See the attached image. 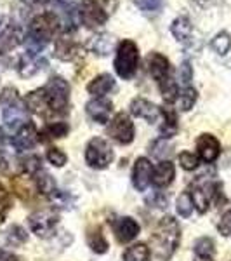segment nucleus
I'll use <instances>...</instances> for the list:
<instances>
[{"instance_id":"10","label":"nucleus","mask_w":231,"mask_h":261,"mask_svg":"<svg viewBox=\"0 0 231 261\" xmlns=\"http://www.w3.org/2000/svg\"><path fill=\"white\" fill-rule=\"evenodd\" d=\"M78 18L87 28H96L103 27L110 18V14L96 0H82L80 7H78Z\"/></svg>"},{"instance_id":"2","label":"nucleus","mask_w":231,"mask_h":261,"mask_svg":"<svg viewBox=\"0 0 231 261\" xmlns=\"http://www.w3.org/2000/svg\"><path fill=\"white\" fill-rule=\"evenodd\" d=\"M179 244H181V228H179L178 220H174L172 216H163L157 223L150 237V247L155 258L169 261L178 251Z\"/></svg>"},{"instance_id":"8","label":"nucleus","mask_w":231,"mask_h":261,"mask_svg":"<svg viewBox=\"0 0 231 261\" xmlns=\"http://www.w3.org/2000/svg\"><path fill=\"white\" fill-rule=\"evenodd\" d=\"M57 223H60V214L54 209H40V211H35L28 216L30 230L40 239L50 237L56 230Z\"/></svg>"},{"instance_id":"48","label":"nucleus","mask_w":231,"mask_h":261,"mask_svg":"<svg viewBox=\"0 0 231 261\" xmlns=\"http://www.w3.org/2000/svg\"><path fill=\"white\" fill-rule=\"evenodd\" d=\"M44 2H47L50 4V6H57V7H68L71 6V0H44Z\"/></svg>"},{"instance_id":"16","label":"nucleus","mask_w":231,"mask_h":261,"mask_svg":"<svg viewBox=\"0 0 231 261\" xmlns=\"http://www.w3.org/2000/svg\"><path fill=\"white\" fill-rule=\"evenodd\" d=\"M131 113L134 117L151 122H157L162 117V108H158L157 105H153L151 101L145 98H134L131 101Z\"/></svg>"},{"instance_id":"23","label":"nucleus","mask_w":231,"mask_h":261,"mask_svg":"<svg viewBox=\"0 0 231 261\" xmlns=\"http://www.w3.org/2000/svg\"><path fill=\"white\" fill-rule=\"evenodd\" d=\"M113 45H115V39H113L110 33H98V35H94L91 39L89 47L98 56H108L111 53Z\"/></svg>"},{"instance_id":"44","label":"nucleus","mask_w":231,"mask_h":261,"mask_svg":"<svg viewBox=\"0 0 231 261\" xmlns=\"http://www.w3.org/2000/svg\"><path fill=\"white\" fill-rule=\"evenodd\" d=\"M193 79V68L190 65V61H184L181 66H179V82L188 86Z\"/></svg>"},{"instance_id":"45","label":"nucleus","mask_w":231,"mask_h":261,"mask_svg":"<svg viewBox=\"0 0 231 261\" xmlns=\"http://www.w3.org/2000/svg\"><path fill=\"white\" fill-rule=\"evenodd\" d=\"M167 202H169V199H167L163 193H155L153 197H150L148 199V204H151L153 207H158V209L167 207Z\"/></svg>"},{"instance_id":"12","label":"nucleus","mask_w":231,"mask_h":261,"mask_svg":"<svg viewBox=\"0 0 231 261\" xmlns=\"http://www.w3.org/2000/svg\"><path fill=\"white\" fill-rule=\"evenodd\" d=\"M196 153L204 162L212 164L221 153V145L217 138L212 134H200L196 140Z\"/></svg>"},{"instance_id":"4","label":"nucleus","mask_w":231,"mask_h":261,"mask_svg":"<svg viewBox=\"0 0 231 261\" xmlns=\"http://www.w3.org/2000/svg\"><path fill=\"white\" fill-rule=\"evenodd\" d=\"M0 107H2V117L7 129L19 130L28 122V108L14 87H4L2 89Z\"/></svg>"},{"instance_id":"15","label":"nucleus","mask_w":231,"mask_h":261,"mask_svg":"<svg viewBox=\"0 0 231 261\" xmlns=\"http://www.w3.org/2000/svg\"><path fill=\"white\" fill-rule=\"evenodd\" d=\"M39 141V130H37L33 122H26L19 130H16L14 138H12V145L18 151L30 150Z\"/></svg>"},{"instance_id":"34","label":"nucleus","mask_w":231,"mask_h":261,"mask_svg":"<svg viewBox=\"0 0 231 261\" xmlns=\"http://www.w3.org/2000/svg\"><path fill=\"white\" fill-rule=\"evenodd\" d=\"M193 200H191V195H190V192H184L179 195V199H178V204H176V209H178V213H179V216H183V218H190L191 216V213H193Z\"/></svg>"},{"instance_id":"26","label":"nucleus","mask_w":231,"mask_h":261,"mask_svg":"<svg viewBox=\"0 0 231 261\" xmlns=\"http://www.w3.org/2000/svg\"><path fill=\"white\" fill-rule=\"evenodd\" d=\"M207 190H209V188L200 187V185H195V187H193V190L190 192L193 205H195L196 211H198L200 214L207 213L209 205H211V193H209Z\"/></svg>"},{"instance_id":"41","label":"nucleus","mask_w":231,"mask_h":261,"mask_svg":"<svg viewBox=\"0 0 231 261\" xmlns=\"http://www.w3.org/2000/svg\"><path fill=\"white\" fill-rule=\"evenodd\" d=\"M132 2L142 12H157L162 7L163 0H132Z\"/></svg>"},{"instance_id":"21","label":"nucleus","mask_w":231,"mask_h":261,"mask_svg":"<svg viewBox=\"0 0 231 261\" xmlns=\"http://www.w3.org/2000/svg\"><path fill=\"white\" fill-rule=\"evenodd\" d=\"M170 32H172V35L176 37V40L181 42V44H186V42L191 40L193 24L186 16H179V18H176L174 21H172Z\"/></svg>"},{"instance_id":"46","label":"nucleus","mask_w":231,"mask_h":261,"mask_svg":"<svg viewBox=\"0 0 231 261\" xmlns=\"http://www.w3.org/2000/svg\"><path fill=\"white\" fill-rule=\"evenodd\" d=\"M96 2H98L108 14H111V12L117 9V0H96Z\"/></svg>"},{"instance_id":"33","label":"nucleus","mask_w":231,"mask_h":261,"mask_svg":"<svg viewBox=\"0 0 231 261\" xmlns=\"http://www.w3.org/2000/svg\"><path fill=\"white\" fill-rule=\"evenodd\" d=\"M216 247H214V241L209 237H201L195 242V256H204V258H212Z\"/></svg>"},{"instance_id":"43","label":"nucleus","mask_w":231,"mask_h":261,"mask_svg":"<svg viewBox=\"0 0 231 261\" xmlns=\"http://www.w3.org/2000/svg\"><path fill=\"white\" fill-rule=\"evenodd\" d=\"M217 230H219V233L224 235V237L231 235V209H229V211H226L221 216L219 225H217Z\"/></svg>"},{"instance_id":"51","label":"nucleus","mask_w":231,"mask_h":261,"mask_svg":"<svg viewBox=\"0 0 231 261\" xmlns=\"http://www.w3.org/2000/svg\"><path fill=\"white\" fill-rule=\"evenodd\" d=\"M21 2L28 4V6H33V4H37V2H39V0H21Z\"/></svg>"},{"instance_id":"50","label":"nucleus","mask_w":231,"mask_h":261,"mask_svg":"<svg viewBox=\"0 0 231 261\" xmlns=\"http://www.w3.org/2000/svg\"><path fill=\"white\" fill-rule=\"evenodd\" d=\"M195 261H214L212 258H204V256H195Z\"/></svg>"},{"instance_id":"20","label":"nucleus","mask_w":231,"mask_h":261,"mask_svg":"<svg viewBox=\"0 0 231 261\" xmlns=\"http://www.w3.org/2000/svg\"><path fill=\"white\" fill-rule=\"evenodd\" d=\"M115 89V79L110 73H101L87 86V91L96 98H103L104 94H108L110 91Z\"/></svg>"},{"instance_id":"27","label":"nucleus","mask_w":231,"mask_h":261,"mask_svg":"<svg viewBox=\"0 0 231 261\" xmlns=\"http://www.w3.org/2000/svg\"><path fill=\"white\" fill-rule=\"evenodd\" d=\"M44 65H45V61L44 60H40L39 56H24L23 60L19 61V66H18V70H19V75L21 77H32V75H35L37 71H40L42 68H44Z\"/></svg>"},{"instance_id":"18","label":"nucleus","mask_w":231,"mask_h":261,"mask_svg":"<svg viewBox=\"0 0 231 261\" xmlns=\"http://www.w3.org/2000/svg\"><path fill=\"white\" fill-rule=\"evenodd\" d=\"M23 30L19 27H9L0 33V61L7 56V53L23 42Z\"/></svg>"},{"instance_id":"9","label":"nucleus","mask_w":231,"mask_h":261,"mask_svg":"<svg viewBox=\"0 0 231 261\" xmlns=\"http://www.w3.org/2000/svg\"><path fill=\"white\" fill-rule=\"evenodd\" d=\"M108 136H110L113 141L120 143V145H129V143H132L134 136H136V129H134L131 117L124 112L117 113V115L113 117V120L110 122V125H108Z\"/></svg>"},{"instance_id":"6","label":"nucleus","mask_w":231,"mask_h":261,"mask_svg":"<svg viewBox=\"0 0 231 261\" xmlns=\"http://www.w3.org/2000/svg\"><path fill=\"white\" fill-rule=\"evenodd\" d=\"M60 28H61L60 18H57L54 12H44V14L37 16L30 23L28 37L33 40L42 42V44H47V42H50L56 37Z\"/></svg>"},{"instance_id":"19","label":"nucleus","mask_w":231,"mask_h":261,"mask_svg":"<svg viewBox=\"0 0 231 261\" xmlns=\"http://www.w3.org/2000/svg\"><path fill=\"white\" fill-rule=\"evenodd\" d=\"M176 176L174 164L170 161H162L157 167H153V176H151V183L158 188L169 187Z\"/></svg>"},{"instance_id":"49","label":"nucleus","mask_w":231,"mask_h":261,"mask_svg":"<svg viewBox=\"0 0 231 261\" xmlns=\"http://www.w3.org/2000/svg\"><path fill=\"white\" fill-rule=\"evenodd\" d=\"M7 171V162L4 159H0V172H6Z\"/></svg>"},{"instance_id":"53","label":"nucleus","mask_w":231,"mask_h":261,"mask_svg":"<svg viewBox=\"0 0 231 261\" xmlns=\"http://www.w3.org/2000/svg\"><path fill=\"white\" fill-rule=\"evenodd\" d=\"M0 24H2V16H0Z\"/></svg>"},{"instance_id":"25","label":"nucleus","mask_w":231,"mask_h":261,"mask_svg":"<svg viewBox=\"0 0 231 261\" xmlns=\"http://www.w3.org/2000/svg\"><path fill=\"white\" fill-rule=\"evenodd\" d=\"M12 190L23 202H30L33 199V185L28 176H16L11 179Z\"/></svg>"},{"instance_id":"13","label":"nucleus","mask_w":231,"mask_h":261,"mask_svg":"<svg viewBox=\"0 0 231 261\" xmlns=\"http://www.w3.org/2000/svg\"><path fill=\"white\" fill-rule=\"evenodd\" d=\"M151 176H153V166L146 157H139L134 164L132 169V185L137 192H145L151 183Z\"/></svg>"},{"instance_id":"47","label":"nucleus","mask_w":231,"mask_h":261,"mask_svg":"<svg viewBox=\"0 0 231 261\" xmlns=\"http://www.w3.org/2000/svg\"><path fill=\"white\" fill-rule=\"evenodd\" d=\"M0 261H19V258L16 254H12L9 251L0 249Z\"/></svg>"},{"instance_id":"35","label":"nucleus","mask_w":231,"mask_h":261,"mask_svg":"<svg viewBox=\"0 0 231 261\" xmlns=\"http://www.w3.org/2000/svg\"><path fill=\"white\" fill-rule=\"evenodd\" d=\"M26 241H28L26 230L21 228L19 225H12L11 228L7 230V242L12 244V246H23Z\"/></svg>"},{"instance_id":"17","label":"nucleus","mask_w":231,"mask_h":261,"mask_svg":"<svg viewBox=\"0 0 231 261\" xmlns=\"http://www.w3.org/2000/svg\"><path fill=\"white\" fill-rule=\"evenodd\" d=\"M85 110H87V115L94 122H98V124H106V122L110 120V115L113 112V105H111V101H108V99L96 98L87 103Z\"/></svg>"},{"instance_id":"31","label":"nucleus","mask_w":231,"mask_h":261,"mask_svg":"<svg viewBox=\"0 0 231 261\" xmlns=\"http://www.w3.org/2000/svg\"><path fill=\"white\" fill-rule=\"evenodd\" d=\"M211 47L216 50L219 56L228 54V50L231 49V37L228 32H219L211 42Z\"/></svg>"},{"instance_id":"42","label":"nucleus","mask_w":231,"mask_h":261,"mask_svg":"<svg viewBox=\"0 0 231 261\" xmlns=\"http://www.w3.org/2000/svg\"><path fill=\"white\" fill-rule=\"evenodd\" d=\"M47 161L52 164V166L56 167H63L68 161V157H66V153L60 148H49L47 150Z\"/></svg>"},{"instance_id":"24","label":"nucleus","mask_w":231,"mask_h":261,"mask_svg":"<svg viewBox=\"0 0 231 261\" xmlns=\"http://www.w3.org/2000/svg\"><path fill=\"white\" fill-rule=\"evenodd\" d=\"M178 117H176V112L170 110V108H162V125H160V134L162 138H172L178 134Z\"/></svg>"},{"instance_id":"14","label":"nucleus","mask_w":231,"mask_h":261,"mask_svg":"<svg viewBox=\"0 0 231 261\" xmlns=\"http://www.w3.org/2000/svg\"><path fill=\"white\" fill-rule=\"evenodd\" d=\"M54 54L63 61H71L80 54V45H78V42L75 40L68 32H65L56 39Z\"/></svg>"},{"instance_id":"1","label":"nucleus","mask_w":231,"mask_h":261,"mask_svg":"<svg viewBox=\"0 0 231 261\" xmlns=\"http://www.w3.org/2000/svg\"><path fill=\"white\" fill-rule=\"evenodd\" d=\"M26 108L37 115H65L70 105V86L65 79L50 77L42 89L28 92L24 98Z\"/></svg>"},{"instance_id":"37","label":"nucleus","mask_w":231,"mask_h":261,"mask_svg":"<svg viewBox=\"0 0 231 261\" xmlns=\"http://www.w3.org/2000/svg\"><path fill=\"white\" fill-rule=\"evenodd\" d=\"M49 200L52 202V204H56L57 207H63V209H68L71 207V204H73V197H70L68 193L61 192V190H54L49 195Z\"/></svg>"},{"instance_id":"5","label":"nucleus","mask_w":231,"mask_h":261,"mask_svg":"<svg viewBox=\"0 0 231 261\" xmlns=\"http://www.w3.org/2000/svg\"><path fill=\"white\" fill-rule=\"evenodd\" d=\"M115 71L120 79L129 81L136 75L137 66H139V49H137L136 42L132 40H122L117 47L115 56Z\"/></svg>"},{"instance_id":"22","label":"nucleus","mask_w":231,"mask_h":261,"mask_svg":"<svg viewBox=\"0 0 231 261\" xmlns=\"http://www.w3.org/2000/svg\"><path fill=\"white\" fill-rule=\"evenodd\" d=\"M68 133H70V127L66 122H50V124H47L39 133V141L49 143L52 140H60V138H65Z\"/></svg>"},{"instance_id":"38","label":"nucleus","mask_w":231,"mask_h":261,"mask_svg":"<svg viewBox=\"0 0 231 261\" xmlns=\"http://www.w3.org/2000/svg\"><path fill=\"white\" fill-rule=\"evenodd\" d=\"M23 169L28 176H37L42 171V159L39 155H30L23 161Z\"/></svg>"},{"instance_id":"36","label":"nucleus","mask_w":231,"mask_h":261,"mask_svg":"<svg viewBox=\"0 0 231 261\" xmlns=\"http://www.w3.org/2000/svg\"><path fill=\"white\" fill-rule=\"evenodd\" d=\"M170 150H172V146L165 140H163V138H162V140L153 141V145L150 146L151 155H153V157H157V159H160V161H163L165 157H169Z\"/></svg>"},{"instance_id":"40","label":"nucleus","mask_w":231,"mask_h":261,"mask_svg":"<svg viewBox=\"0 0 231 261\" xmlns=\"http://www.w3.org/2000/svg\"><path fill=\"white\" fill-rule=\"evenodd\" d=\"M179 164H181L183 169L193 171L198 167V157L193 155L191 151H181V153H179Z\"/></svg>"},{"instance_id":"3","label":"nucleus","mask_w":231,"mask_h":261,"mask_svg":"<svg viewBox=\"0 0 231 261\" xmlns=\"http://www.w3.org/2000/svg\"><path fill=\"white\" fill-rule=\"evenodd\" d=\"M146 63H148V70L150 75L153 77V81L158 84V89H160L163 99L167 103H174L179 96L178 86L172 81L170 77V63L163 54L160 53H150L148 58H146Z\"/></svg>"},{"instance_id":"29","label":"nucleus","mask_w":231,"mask_h":261,"mask_svg":"<svg viewBox=\"0 0 231 261\" xmlns=\"http://www.w3.org/2000/svg\"><path fill=\"white\" fill-rule=\"evenodd\" d=\"M87 244H89V247L96 254H104V252L108 251V247H110L101 228H92L89 231V235H87Z\"/></svg>"},{"instance_id":"7","label":"nucleus","mask_w":231,"mask_h":261,"mask_svg":"<svg viewBox=\"0 0 231 261\" xmlns=\"http://www.w3.org/2000/svg\"><path fill=\"white\" fill-rule=\"evenodd\" d=\"M115 153L110 143L103 138H92L85 146V162L92 169H106L113 162Z\"/></svg>"},{"instance_id":"52","label":"nucleus","mask_w":231,"mask_h":261,"mask_svg":"<svg viewBox=\"0 0 231 261\" xmlns=\"http://www.w3.org/2000/svg\"><path fill=\"white\" fill-rule=\"evenodd\" d=\"M2 143H4V134H2V130H0V146H2Z\"/></svg>"},{"instance_id":"32","label":"nucleus","mask_w":231,"mask_h":261,"mask_svg":"<svg viewBox=\"0 0 231 261\" xmlns=\"http://www.w3.org/2000/svg\"><path fill=\"white\" fill-rule=\"evenodd\" d=\"M37 188H39V192L42 195L49 197L50 193L56 190V181H54L52 176L47 174V172L40 171L39 174H37Z\"/></svg>"},{"instance_id":"30","label":"nucleus","mask_w":231,"mask_h":261,"mask_svg":"<svg viewBox=\"0 0 231 261\" xmlns=\"http://www.w3.org/2000/svg\"><path fill=\"white\" fill-rule=\"evenodd\" d=\"M196 91L193 89V87H184L181 94L178 96V99H176V103H178V108L181 112H188V110H191L193 108V105L196 103Z\"/></svg>"},{"instance_id":"39","label":"nucleus","mask_w":231,"mask_h":261,"mask_svg":"<svg viewBox=\"0 0 231 261\" xmlns=\"http://www.w3.org/2000/svg\"><path fill=\"white\" fill-rule=\"evenodd\" d=\"M9 209H11V195H9V192L4 188V185L0 183V223H4Z\"/></svg>"},{"instance_id":"11","label":"nucleus","mask_w":231,"mask_h":261,"mask_svg":"<svg viewBox=\"0 0 231 261\" xmlns=\"http://www.w3.org/2000/svg\"><path fill=\"white\" fill-rule=\"evenodd\" d=\"M139 230H141L139 223L131 216L119 218V220L113 223V233H115L117 241L120 244H127L134 241V239L139 235Z\"/></svg>"},{"instance_id":"28","label":"nucleus","mask_w":231,"mask_h":261,"mask_svg":"<svg viewBox=\"0 0 231 261\" xmlns=\"http://www.w3.org/2000/svg\"><path fill=\"white\" fill-rule=\"evenodd\" d=\"M124 261H151V251L146 244H134L124 252Z\"/></svg>"}]
</instances>
